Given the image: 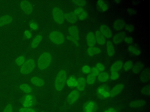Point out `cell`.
I'll return each instance as SVG.
<instances>
[{
  "label": "cell",
  "mask_w": 150,
  "mask_h": 112,
  "mask_svg": "<svg viewBox=\"0 0 150 112\" xmlns=\"http://www.w3.org/2000/svg\"><path fill=\"white\" fill-rule=\"evenodd\" d=\"M52 61V56L48 52L42 53L38 60V66L41 70H44L48 68Z\"/></svg>",
  "instance_id": "6da1fadb"
},
{
  "label": "cell",
  "mask_w": 150,
  "mask_h": 112,
  "mask_svg": "<svg viewBox=\"0 0 150 112\" xmlns=\"http://www.w3.org/2000/svg\"><path fill=\"white\" fill-rule=\"evenodd\" d=\"M66 79V72L64 70H61L57 74L54 81V88L57 91H61L64 88Z\"/></svg>",
  "instance_id": "7a4b0ae2"
},
{
  "label": "cell",
  "mask_w": 150,
  "mask_h": 112,
  "mask_svg": "<svg viewBox=\"0 0 150 112\" xmlns=\"http://www.w3.org/2000/svg\"><path fill=\"white\" fill-rule=\"evenodd\" d=\"M52 15L54 21L59 24H62L64 21L65 14L60 8H53L52 11Z\"/></svg>",
  "instance_id": "3957f363"
},
{
  "label": "cell",
  "mask_w": 150,
  "mask_h": 112,
  "mask_svg": "<svg viewBox=\"0 0 150 112\" xmlns=\"http://www.w3.org/2000/svg\"><path fill=\"white\" fill-rule=\"evenodd\" d=\"M35 61L33 59H29L26 61L20 68V72L23 75H27L30 73L34 69Z\"/></svg>",
  "instance_id": "277c9868"
},
{
  "label": "cell",
  "mask_w": 150,
  "mask_h": 112,
  "mask_svg": "<svg viewBox=\"0 0 150 112\" xmlns=\"http://www.w3.org/2000/svg\"><path fill=\"white\" fill-rule=\"evenodd\" d=\"M50 40L56 44H62L64 41V37L63 34L58 31H53L49 35Z\"/></svg>",
  "instance_id": "5b68a950"
},
{
  "label": "cell",
  "mask_w": 150,
  "mask_h": 112,
  "mask_svg": "<svg viewBox=\"0 0 150 112\" xmlns=\"http://www.w3.org/2000/svg\"><path fill=\"white\" fill-rule=\"evenodd\" d=\"M69 38L73 43L76 44L79 40V32L77 27L74 26H71L69 28Z\"/></svg>",
  "instance_id": "8992f818"
},
{
  "label": "cell",
  "mask_w": 150,
  "mask_h": 112,
  "mask_svg": "<svg viewBox=\"0 0 150 112\" xmlns=\"http://www.w3.org/2000/svg\"><path fill=\"white\" fill-rule=\"evenodd\" d=\"M20 6L22 10L26 14L29 15L33 12V7L31 3L28 1H22Z\"/></svg>",
  "instance_id": "52a82bcc"
},
{
  "label": "cell",
  "mask_w": 150,
  "mask_h": 112,
  "mask_svg": "<svg viewBox=\"0 0 150 112\" xmlns=\"http://www.w3.org/2000/svg\"><path fill=\"white\" fill-rule=\"evenodd\" d=\"M74 13L76 16L77 18L81 20L86 19L87 17V12L82 8H76L74 11Z\"/></svg>",
  "instance_id": "ba28073f"
},
{
  "label": "cell",
  "mask_w": 150,
  "mask_h": 112,
  "mask_svg": "<svg viewBox=\"0 0 150 112\" xmlns=\"http://www.w3.org/2000/svg\"><path fill=\"white\" fill-rule=\"evenodd\" d=\"M96 109V104L94 102L88 101L85 103L83 106L84 112H94Z\"/></svg>",
  "instance_id": "9c48e42d"
},
{
  "label": "cell",
  "mask_w": 150,
  "mask_h": 112,
  "mask_svg": "<svg viewBox=\"0 0 150 112\" xmlns=\"http://www.w3.org/2000/svg\"><path fill=\"white\" fill-rule=\"evenodd\" d=\"M97 92L100 97L107 98L110 97V91L106 86H101L97 89Z\"/></svg>",
  "instance_id": "30bf717a"
},
{
  "label": "cell",
  "mask_w": 150,
  "mask_h": 112,
  "mask_svg": "<svg viewBox=\"0 0 150 112\" xmlns=\"http://www.w3.org/2000/svg\"><path fill=\"white\" fill-rule=\"evenodd\" d=\"M100 32L102 33V34L105 37L107 38H110L112 37V32L110 27L105 25V24H102L100 27Z\"/></svg>",
  "instance_id": "8fae6325"
},
{
  "label": "cell",
  "mask_w": 150,
  "mask_h": 112,
  "mask_svg": "<svg viewBox=\"0 0 150 112\" xmlns=\"http://www.w3.org/2000/svg\"><path fill=\"white\" fill-rule=\"evenodd\" d=\"M124 88V85L121 83L115 85L112 89L110 91V97H114L118 94Z\"/></svg>",
  "instance_id": "7c38bea8"
},
{
  "label": "cell",
  "mask_w": 150,
  "mask_h": 112,
  "mask_svg": "<svg viewBox=\"0 0 150 112\" xmlns=\"http://www.w3.org/2000/svg\"><path fill=\"white\" fill-rule=\"evenodd\" d=\"M79 92L77 90L71 91L67 96V100L70 103H73L77 100L79 97Z\"/></svg>",
  "instance_id": "4fadbf2b"
},
{
  "label": "cell",
  "mask_w": 150,
  "mask_h": 112,
  "mask_svg": "<svg viewBox=\"0 0 150 112\" xmlns=\"http://www.w3.org/2000/svg\"><path fill=\"white\" fill-rule=\"evenodd\" d=\"M86 42L89 47H94L96 44V39L94 34L93 32H90L86 35Z\"/></svg>",
  "instance_id": "5bb4252c"
},
{
  "label": "cell",
  "mask_w": 150,
  "mask_h": 112,
  "mask_svg": "<svg viewBox=\"0 0 150 112\" xmlns=\"http://www.w3.org/2000/svg\"><path fill=\"white\" fill-rule=\"evenodd\" d=\"M94 36H95L96 42H97L98 44L103 45L106 42L105 37L102 34V33L99 30H97Z\"/></svg>",
  "instance_id": "9a60e30c"
},
{
  "label": "cell",
  "mask_w": 150,
  "mask_h": 112,
  "mask_svg": "<svg viewBox=\"0 0 150 112\" xmlns=\"http://www.w3.org/2000/svg\"><path fill=\"white\" fill-rule=\"evenodd\" d=\"M13 20V18L9 15H5L0 17V26L9 24Z\"/></svg>",
  "instance_id": "2e32d148"
},
{
  "label": "cell",
  "mask_w": 150,
  "mask_h": 112,
  "mask_svg": "<svg viewBox=\"0 0 150 112\" xmlns=\"http://www.w3.org/2000/svg\"><path fill=\"white\" fill-rule=\"evenodd\" d=\"M123 63L121 61L118 60L114 62L110 67V72H118L122 67Z\"/></svg>",
  "instance_id": "e0dca14e"
},
{
  "label": "cell",
  "mask_w": 150,
  "mask_h": 112,
  "mask_svg": "<svg viewBox=\"0 0 150 112\" xmlns=\"http://www.w3.org/2000/svg\"><path fill=\"white\" fill-rule=\"evenodd\" d=\"M125 21L121 18L117 19L114 22V23H113V27L114 29L116 30H120L125 26Z\"/></svg>",
  "instance_id": "ac0fdd59"
},
{
  "label": "cell",
  "mask_w": 150,
  "mask_h": 112,
  "mask_svg": "<svg viewBox=\"0 0 150 112\" xmlns=\"http://www.w3.org/2000/svg\"><path fill=\"white\" fill-rule=\"evenodd\" d=\"M86 85V79L83 77H80L76 80V86L78 89V90L82 91L85 89Z\"/></svg>",
  "instance_id": "d6986e66"
},
{
  "label": "cell",
  "mask_w": 150,
  "mask_h": 112,
  "mask_svg": "<svg viewBox=\"0 0 150 112\" xmlns=\"http://www.w3.org/2000/svg\"><path fill=\"white\" fill-rule=\"evenodd\" d=\"M125 36H126V34L124 32L119 33L115 34L112 37V41L115 44H120V43H121L122 41L124 40Z\"/></svg>",
  "instance_id": "ffe728a7"
},
{
  "label": "cell",
  "mask_w": 150,
  "mask_h": 112,
  "mask_svg": "<svg viewBox=\"0 0 150 112\" xmlns=\"http://www.w3.org/2000/svg\"><path fill=\"white\" fill-rule=\"evenodd\" d=\"M33 103V97L30 94H27L25 96L23 101V106L25 108H29L32 106Z\"/></svg>",
  "instance_id": "44dd1931"
},
{
  "label": "cell",
  "mask_w": 150,
  "mask_h": 112,
  "mask_svg": "<svg viewBox=\"0 0 150 112\" xmlns=\"http://www.w3.org/2000/svg\"><path fill=\"white\" fill-rule=\"evenodd\" d=\"M106 48H107V53L108 56L112 57L115 53V49L112 43L110 41L106 42Z\"/></svg>",
  "instance_id": "7402d4cb"
},
{
  "label": "cell",
  "mask_w": 150,
  "mask_h": 112,
  "mask_svg": "<svg viewBox=\"0 0 150 112\" xmlns=\"http://www.w3.org/2000/svg\"><path fill=\"white\" fill-rule=\"evenodd\" d=\"M65 19L70 23H74L77 22V18L74 12H68L65 14Z\"/></svg>",
  "instance_id": "603a6c76"
},
{
  "label": "cell",
  "mask_w": 150,
  "mask_h": 112,
  "mask_svg": "<svg viewBox=\"0 0 150 112\" xmlns=\"http://www.w3.org/2000/svg\"><path fill=\"white\" fill-rule=\"evenodd\" d=\"M43 39V37L41 34H38L33 39V40L32 41V43H31V47L32 48H36L39 45V44L40 43V42L42 41Z\"/></svg>",
  "instance_id": "cb8c5ba5"
},
{
  "label": "cell",
  "mask_w": 150,
  "mask_h": 112,
  "mask_svg": "<svg viewBox=\"0 0 150 112\" xmlns=\"http://www.w3.org/2000/svg\"><path fill=\"white\" fill-rule=\"evenodd\" d=\"M87 52L89 56L92 57L95 55L100 54L101 52V50H100V48H99L98 47H89L87 49Z\"/></svg>",
  "instance_id": "d4e9b609"
},
{
  "label": "cell",
  "mask_w": 150,
  "mask_h": 112,
  "mask_svg": "<svg viewBox=\"0 0 150 112\" xmlns=\"http://www.w3.org/2000/svg\"><path fill=\"white\" fill-rule=\"evenodd\" d=\"M144 63L142 62H137L134 65L132 66V71L133 73L134 74H137L138 72H139L142 68H144Z\"/></svg>",
  "instance_id": "484cf974"
},
{
  "label": "cell",
  "mask_w": 150,
  "mask_h": 112,
  "mask_svg": "<svg viewBox=\"0 0 150 112\" xmlns=\"http://www.w3.org/2000/svg\"><path fill=\"white\" fill-rule=\"evenodd\" d=\"M145 102L143 100H137L130 103L129 106L133 108H138L144 106L145 104Z\"/></svg>",
  "instance_id": "4316f807"
},
{
  "label": "cell",
  "mask_w": 150,
  "mask_h": 112,
  "mask_svg": "<svg viewBox=\"0 0 150 112\" xmlns=\"http://www.w3.org/2000/svg\"><path fill=\"white\" fill-rule=\"evenodd\" d=\"M128 50L130 53L135 55H139L141 54V50L138 47L135 45H131L128 47Z\"/></svg>",
  "instance_id": "83f0119b"
},
{
  "label": "cell",
  "mask_w": 150,
  "mask_h": 112,
  "mask_svg": "<svg viewBox=\"0 0 150 112\" xmlns=\"http://www.w3.org/2000/svg\"><path fill=\"white\" fill-rule=\"evenodd\" d=\"M150 72L148 69L144 71L140 76V80L142 82H146L149 80Z\"/></svg>",
  "instance_id": "f1b7e54d"
},
{
  "label": "cell",
  "mask_w": 150,
  "mask_h": 112,
  "mask_svg": "<svg viewBox=\"0 0 150 112\" xmlns=\"http://www.w3.org/2000/svg\"><path fill=\"white\" fill-rule=\"evenodd\" d=\"M31 82L35 86H42L44 85L45 82L44 80L39 77H33L31 78Z\"/></svg>",
  "instance_id": "f546056e"
},
{
  "label": "cell",
  "mask_w": 150,
  "mask_h": 112,
  "mask_svg": "<svg viewBox=\"0 0 150 112\" xmlns=\"http://www.w3.org/2000/svg\"><path fill=\"white\" fill-rule=\"evenodd\" d=\"M109 79V75L105 72H102L98 75V80L101 82H105Z\"/></svg>",
  "instance_id": "4dcf8cb0"
},
{
  "label": "cell",
  "mask_w": 150,
  "mask_h": 112,
  "mask_svg": "<svg viewBox=\"0 0 150 112\" xmlns=\"http://www.w3.org/2000/svg\"><path fill=\"white\" fill-rule=\"evenodd\" d=\"M97 5L100 9L102 11H107L108 10V5L106 4L105 2L102 1V0H99L97 1Z\"/></svg>",
  "instance_id": "1f68e13d"
},
{
  "label": "cell",
  "mask_w": 150,
  "mask_h": 112,
  "mask_svg": "<svg viewBox=\"0 0 150 112\" xmlns=\"http://www.w3.org/2000/svg\"><path fill=\"white\" fill-rule=\"evenodd\" d=\"M19 89L22 90L23 92H25V93H30L32 92V88L31 87L27 85V84H25V83H23V84H21L20 86H19Z\"/></svg>",
  "instance_id": "d6a6232c"
},
{
  "label": "cell",
  "mask_w": 150,
  "mask_h": 112,
  "mask_svg": "<svg viewBox=\"0 0 150 112\" xmlns=\"http://www.w3.org/2000/svg\"><path fill=\"white\" fill-rule=\"evenodd\" d=\"M67 84L70 87H74L76 85V79L74 76H70L67 80Z\"/></svg>",
  "instance_id": "836d02e7"
},
{
  "label": "cell",
  "mask_w": 150,
  "mask_h": 112,
  "mask_svg": "<svg viewBox=\"0 0 150 112\" xmlns=\"http://www.w3.org/2000/svg\"><path fill=\"white\" fill-rule=\"evenodd\" d=\"M133 66V63L131 61L129 60L127 61V62H125L123 65H122V68L124 71H128L129 69H130Z\"/></svg>",
  "instance_id": "e575fe53"
},
{
  "label": "cell",
  "mask_w": 150,
  "mask_h": 112,
  "mask_svg": "<svg viewBox=\"0 0 150 112\" xmlns=\"http://www.w3.org/2000/svg\"><path fill=\"white\" fill-rule=\"evenodd\" d=\"M25 62V58L23 55H21L16 60V63L19 66H22Z\"/></svg>",
  "instance_id": "d590c367"
},
{
  "label": "cell",
  "mask_w": 150,
  "mask_h": 112,
  "mask_svg": "<svg viewBox=\"0 0 150 112\" xmlns=\"http://www.w3.org/2000/svg\"><path fill=\"white\" fill-rule=\"evenodd\" d=\"M95 80H96V77L93 75L90 74L87 76L86 82H87V83L89 85H92L94 83Z\"/></svg>",
  "instance_id": "8d00e7d4"
},
{
  "label": "cell",
  "mask_w": 150,
  "mask_h": 112,
  "mask_svg": "<svg viewBox=\"0 0 150 112\" xmlns=\"http://www.w3.org/2000/svg\"><path fill=\"white\" fill-rule=\"evenodd\" d=\"M73 3L76 4V5L79 6L80 8H81L83 6H84L86 5V1L84 0H75L72 1Z\"/></svg>",
  "instance_id": "74e56055"
},
{
  "label": "cell",
  "mask_w": 150,
  "mask_h": 112,
  "mask_svg": "<svg viewBox=\"0 0 150 112\" xmlns=\"http://www.w3.org/2000/svg\"><path fill=\"white\" fill-rule=\"evenodd\" d=\"M141 92L144 95H149L150 94V86L149 85L145 86L141 89Z\"/></svg>",
  "instance_id": "f35d334b"
},
{
  "label": "cell",
  "mask_w": 150,
  "mask_h": 112,
  "mask_svg": "<svg viewBox=\"0 0 150 112\" xmlns=\"http://www.w3.org/2000/svg\"><path fill=\"white\" fill-rule=\"evenodd\" d=\"M2 112H13V107L11 104H8L4 108Z\"/></svg>",
  "instance_id": "ab89813d"
},
{
  "label": "cell",
  "mask_w": 150,
  "mask_h": 112,
  "mask_svg": "<svg viewBox=\"0 0 150 112\" xmlns=\"http://www.w3.org/2000/svg\"><path fill=\"white\" fill-rule=\"evenodd\" d=\"M19 112H36V111L33 108L22 107V108H19Z\"/></svg>",
  "instance_id": "60d3db41"
},
{
  "label": "cell",
  "mask_w": 150,
  "mask_h": 112,
  "mask_svg": "<svg viewBox=\"0 0 150 112\" xmlns=\"http://www.w3.org/2000/svg\"><path fill=\"white\" fill-rule=\"evenodd\" d=\"M124 27H125V30L127 31H128V32H132L134 30V26L131 24H127L125 25Z\"/></svg>",
  "instance_id": "b9f144b4"
},
{
  "label": "cell",
  "mask_w": 150,
  "mask_h": 112,
  "mask_svg": "<svg viewBox=\"0 0 150 112\" xmlns=\"http://www.w3.org/2000/svg\"><path fill=\"white\" fill-rule=\"evenodd\" d=\"M90 72L91 73V74L93 75V76H94L95 77L99 75V74H100V72L98 71V70L96 67H93V68H91Z\"/></svg>",
  "instance_id": "7bdbcfd3"
},
{
  "label": "cell",
  "mask_w": 150,
  "mask_h": 112,
  "mask_svg": "<svg viewBox=\"0 0 150 112\" xmlns=\"http://www.w3.org/2000/svg\"><path fill=\"white\" fill-rule=\"evenodd\" d=\"M119 77V74L118 72H111L109 76V78L111 80H116Z\"/></svg>",
  "instance_id": "ee69618b"
},
{
  "label": "cell",
  "mask_w": 150,
  "mask_h": 112,
  "mask_svg": "<svg viewBox=\"0 0 150 112\" xmlns=\"http://www.w3.org/2000/svg\"><path fill=\"white\" fill-rule=\"evenodd\" d=\"M95 67L98 70L99 72H103V71H104V70L105 69L104 65L101 63H97Z\"/></svg>",
  "instance_id": "f6af8a7d"
},
{
  "label": "cell",
  "mask_w": 150,
  "mask_h": 112,
  "mask_svg": "<svg viewBox=\"0 0 150 112\" xmlns=\"http://www.w3.org/2000/svg\"><path fill=\"white\" fill-rule=\"evenodd\" d=\"M82 72L84 74H88L89 72H90L91 71V68L88 65H84L82 68H81Z\"/></svg>",
  "instance_id": "bcb514c9"
},
{
  "label": "cell",
  "mask_w": 150,
  "mask_h": 112,
  "mask_svg": "<svg viewBox=\"0 0 150 112\" xmlns=\"http://www.w3.org/2000/svg\"><path fill=\"white\" fill-rule=\"evenodd\" d=\"M124 41H125V43L128 44H132V42H133V41H134L132 37H131V36H125V37L124 38Z\"/></svg>",
  "instance_id": "7dc6e473"
},
{
  "label": "cell",
  "mask_w": 150,
  "mask_h": 112,
  "mask_svg": "<svg viewBox=\"0 0 150 112\" xmlns=\"http://www.w3.org/2000/svg\"><path fill=\"white\" fill-rule=\"evenodd\" d=\"M29 26H30V27L32 30H36V29H38V25L37 23H36L35 22H30V24H29Z\"/></svg>",
  "instance_id": "c3c4849f"
},
{
  "label": "cell",
  "mask_w": 150,
  "mask_h": 112,
  "mask_svg": "<svg viewBox=\"0 0 150 112\" xmlns=\"http://www.w3.org/2000/svg\"><path fill=\"white\" fill-rule=\"evenodd\" d=\"M24 36H25V37L26 38H30L31 37V36H32V33H31V32L29 30H26L24 32Z\"/></svg>",
  "instance_id": "681fc988"
},
{
  "label": "cell",
  "mask_w": 150,
  "mask_h": 112,
  "mask_svg": "<svg viewBox=\"0 0 150 112\" xmlns=\"http://www.w3.org/2000/svg\"><path fill=\"white\" fill-rule=\"evenodd\" d=\"M104 112H117V111L115 110V109H114L113 108H108V109L106 110Z\"/></svg>",
  "instance_id": "f907efd6"
},
{
  "label": "cell",
  "mask_w": 150,
  "mask_h": 112,
  "mask_svg": "<svg viewBox=\"0 0 150 112\" xmlns=\"http://www.w3.org/2000/svg\"><path fill=\"white\" fill-rule=\"evenodd\" d=\"M128 13H129V15H133V14H134L135 11H134L133 9H128Z\"/></svg>",
  "instance_id": "816d5d0a"
},
{
  "label": "cell",
  "mask_w": 150,
  "mask_h": 112,
  "mask_svg": "<svg viewBox=\"0 0 150 112\" xmlns=\"http://www.w3.org/2000/svg\"><path fill=\"white\" fill-rule=\"evenodd\" d=\"M114 2H115V3H120L121 1H114Z\"/></svg>",
  "instance_id": "f5cc1de1"
}]
</instances>
